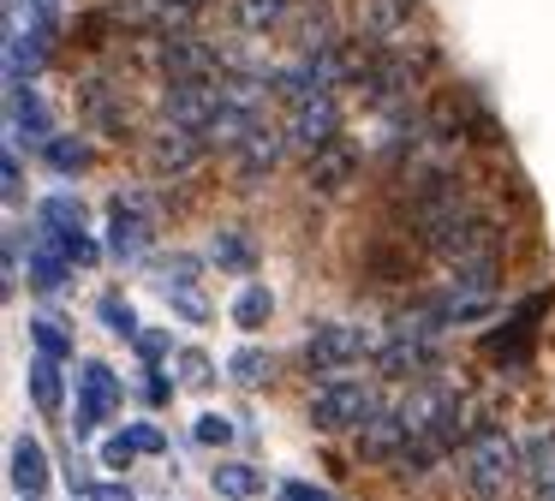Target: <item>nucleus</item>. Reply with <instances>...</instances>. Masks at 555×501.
Instances as JSON below:
<instances>
[{
  "instance_id": "f257e3e1",
  "label": "nucleus",
  "mask_w": 555,
  "mask_h": 501,
  "mask_svg": "<svg viewBox=\"0 0 555 501\" xmlns=\"http://www.w3.org/2000/svg\"><path fill=\"white\" fill-rule=\"evenodd\" d=\"M519 465H526V453H519L502 429H483V436H472L466 453H460V484H466L472 501H502Z\"/></svg>"
},
{
  "instance_id": "f03ea898",
  "label": "nucleus",
  "mask_w": 555,
  "mask_h": 501,
  "mask_svg": "<svg viewBox=\"0 0 555 501\" xmlns=\"http://www.w3.org/2000/svg\"><path fill=\"white\" fill-rule=\"evenodd\" d=\"M376 412V388L352 376H328L311 394V424L317 429H364V418Z\"/></svg>"
},
{
  "instance_id": "7ed1b4c3",
  "label": "nucleus",
  "mask_w": 555,
  "mask_h": 501,
  "mask_svg": "<svg viewBox=\"0 0 555 501\" xmlns=\"http://www.w3.org/2000/svg\"><path fill=\"white\" fill-rule=\"evenodd\" d=\"M209 155V138L204 131H192V126H162L156 138H150V150H144V162H150V174L156 179H185L197 162Z\"/></svg>"
},
{
  "instance_id": "20e7f679",
  "label": "nucleus",
  "mask_w": 555,
  "mask_h": 501,
  "mask_svg": "<svg viewBox=\"0 0 555 501\" xmlns=\"http://www.w3.org/2000/svg\"><path fill=\"white\" fill-rule=\"evenodd\" d=\"M162 114H168V126L209 131V119L221 114V78H173L162 95Z\"/></svg>"
},
{
  "instance_id": "39448f33",
  "label": "nucleus",
  "mask_w": 555,
  "mask_h": 501,
  "mask_svg": "<svg viewBox=\"0 0 555 501\" xmlns=\"http://www.w3.org/2000/svg\"><path fill=\"white\" fill-rule=\"evenodd\" d=\"M335 131H340V102L328 90L293 102V114H287V143H293V150L317 155L323 143H335Z\"/></svg>"
},
{
  "instance_id": "423d86ee",
  "label": "nucleus",
  "mask_w": 555,
  "mask_h": 501,
  "mask_svg": "<svg viewBox=\"0 0 555 501\" xmlns=\"http://www.w3.org/2000/svg\"><path fill=\"white\" fill-rule=\"evenodd\" d=\"M371 352V334L352 329V322H317L311 341H305V364L311 370H347Z\"/></svg>"
},
{
  "instance_id": "0eeeda50",
  "label": "nucleus",
  "mask_w": 555,
  "mask_h": 501,
  "mask_svg": "<svg viewBox=\"0 0 555 501\" xmlns=\"http://www.w3.org/2000/svg\"><path fill=\"white\" fill-rule=\"evenodd\" d=\"M78 382H85V394H78V418H73V436H96L102 424L114 418V406H120V382H114L108 364H85L78 370Z\"/></svg>"
},
{
  "instance_id": "6e6552de",
  "label": "nucleus",
  "mask_w": 555,
  "mask_h": 501,
  "mask_svg": "<svg viewBox=\"0 0 555 501\" xmlns=\"http://www.w3.org/2000/svg\"><path fill=\"white\" fill-rule=\"evenodd\" d=\"M114 12H120L138 36H180L197 24L192 0H114Z\"/></svg>"
},
{
  "instance_id": "1a4fd4ad",
  "label": "nucleus",
  "mask_w": 555,
  "mask_h": 501,
  "mask_svg": "<svg viewBox=\"0 0 555 501\" xmlns=\"http://www.w3.org/2000/svg\"><path fill=\"white\" fill-rule=\"evenodd\" d=\"M156 60H162V72L168 78H221V48H209V42H197L192 30H180V36H156Z\"/></svg>"
},
{
  "instance_id": "9d476101",
  "label": "nucleus",
  "mask_w": 555,
  "mask_h": 501,
  "mask_svg": "<svg viewBox=\"0 0 555 501\" xmlns=\"http://www.w3.org/2000/svg\"><path fill=\"white\" fill-rule=\"evenodd\" d=\"M406 441H412V424H406L400 406H376L359 429V453L364 460H383V465H395V453L406 448Z\"/></svg>"
},
{
  "instance_id": "9b49d317",
  "label": "nucleus",
  "mask_w": 555,
  "mask_h": 501,
  "mask_svg": "<svg viewBox=\"0 0 555 501\" xmlns=\"http://www.w3.org/2000/svg\"><path fill=\"white\" fill-rule=\"evenodd\" d=\"M108 251L120 262H138L150 251V215L138 209L132 197H114L108 203Z\"/></svg>"
},
{
  "instance_id": "f8f14e48",
  "label": "nucleus",
  "mask_w": 555,
  "mask_h": 501,
  "mask_svg": "<svg viewBox=\"0 0 555 501\" xmlns=\"http://www.w3.org/2000/svg\"><path fill=\"white\" fill-rule=\"evenodd\" d=\"M7 131H13V143H49L54 138L49 107H42V95L30 84H7Z\"/></svg>"
},
{
  "instance_id": "ddd939ff",
  "label": "nucleus",
  "mask_w": 555,
  "mask_h": 501,
  "mask_svg": "<svg viewBox=\"0 0 555 501\" xmlns=\"http://www.w3.org/2000/svg\"><path fill=\"white\" fill-rule=\"evenodd\" d=\"M281 150H287V131H275L269 119H263V126H251V131H245V143L233 150V162H240V179H263V174H275Z\"/></svg>"
},
{
  "instance_id": "4468645a",
  "label": "nucleus",
  "mask_w": 555,
  "mask_h": 501,
  "mask_svg": "<svg viewBox=\"0 0 555 501\" xmlns=\"http://www.w3.org/2000/svg\"><path fill=\"white\" fill-rule=\"evenodd\" d=\"M364 30L388 48V54H406V36H412V0H371L364 7Z\"/></svg>"
},
{
  "instance_id": "2eb2a0df",
  "label": "nucleus",
  "mask_w": 555,
  "mask_h": 501,
  "mask_svg": "<svg viewBox=\"0 0 555 501\" xmlns=\"http://www.w3.org/2000/svg\"><path fill=\"white\" fill-rule=\"evenodd\" d=\"M66 274H73V257H66V245L54 233H42V245L30 251V286L37 293H61Z\"/></svg>"
},
{
  "instance_id": "dca6fc26",
  "label": "nucleus",
  "mask_w": 555,
  "mask_h": 501,
  "mask_svg": "<svg viewBox=\"0 0 555 501\" xmlns=\"http://www.w3.org/2000/svg\"><path fill=\"white\" fill-rule=\"evenodd\" d=\"M352 167H359V155H352L347 143L335 138V143H323V150L311 155V167H305V179H311L317 191H340V185L352 179Z\"/></svg>"
},
{
  "instance_id": "f3484780",
  "label": "nucleus",
  "mask_w": 555,
  "mask_h": 501,
  "mask_svg": "<svg viewBox=\"0 0 555 501\" xmlns=\"http://www.w3.org/2000/svg\"><path fill=\"white\" fill-rule=\"evenodd\" d=\"M526 489H531V501H555V429L531 436V448H526Z\"/></svg>"
},
{
  "instance_id": "a211bd4d",
  "label": "nucleus",
  "mask_w": 555,
  "mask_h": 501,
  "mask_svg": "<svg viewBox=\"0 0 555 501\" xmlns=\"http://www.w3.org/2000/svg\"><path fill=\"white\" fill-rule=\"evenodd\" d=\"M13 489L18 496H42L49 489V453H42V441H30V436L13 441Z\"/></svg>"
},
{
  "instance_id": "6ab92c4d",
  "label": "nucleus",
  "mask_w": 555,
  "mask_h": 501,
  "mask_svg": "<svg viewBox=\"0 0 555 501\" xmlns=\"http://www.w3.org/2000/svg\"><path fill=\"white\" fill-rule=\"evenodd\" d=\"M30 400H37L42 418H54L66 406V382H61V358H30Z\"/></svg>"
},
{
  "instance_id": "aec40b11",
  "label": "nucleus",
  "mask_w": 555,
  "mask_h": 501,
  "mask_svg": "<svg viewBox=\"0 0 555 501\" xmlns=\"http://www.w3.org/2000/svg\"><path fill=\"white\" fill-rule=\"evenodd\" d=\"M37 221H42V233H54V239L85 233V203L66 197V191H54V197H42V203H37Z\"/></svg>"
},
{
  "instance_id": "412c9836",
  "label": "nucleus",
  "mask_w": 555,
  "mask_h": 501,
  "mask_svg": "<svg viewBox=\"0 0 555 501\" xmlns=\"http://www.w3.org/2000/svg\"><path fill=\"white\" fill-rule=\"evenodd\" d=\"M293 18V0H240V24L251 36H269Z\"/></svg>"
},
{
  "instance_id": "4be33fe9",
  "label": "nucleus",
  "mask_w": 555,
  "mask_h": 501,
  "mask_svg": "<svg viewBox=\"0 0 555 501\" xmlns=\"http://www.w3.org/2000/svg\"><path fill=\"white\" fill-rule=\"evenodd\" d=\"M257 489H263V472L257 465H216V496H228V501H251Z\"/></svg>"
},
{
  "instance_id": "5701e85b",
  "label": "nucleus",
  "mask_w": 555,
  "mask_h": 501,
  "mask_svg": "<svg viewBox=\"0 0 555 501\" xmlns=\"http://www.w3.org/2000/svg\"><path fill=\"white\" fill-rule=\"evenodd\" d=\"M42 155H49L54 174H85V167H90V150L78 138H66V131H54V138L42 143Z\"/></svg>"
},
{
  "instance_id": "b1692460",
  "label": "nucleus",
  "mask_w": 555,
  "mask_h": 501,
  "mask_svg": "<svg viewBox=\"0 0 555 501\" xmlns=\"http://www.w3.org/2000/svg\"><path fill=\"white\" fill-rule=\"evenodd\" d=\"M216 262H221V269H233V274H251V269H257L251 239L233 233V227H228V233H216Z\"/></svg>"
},
{
  "instance_id": "393cba45",
  "label": "nucleus",
  "mask_w": 555,
  "mask_h": 501,
  "mask_svg": "<svg viewBox=\"0 0 555 501\" xmlns=\"http://www.w3.org/2000/svg\"><path fill=\"white\" fill-rule=\"evenodd\" d=\"M228 376L240 382V388H263V382H269V352H257V346H240V352L228 358Z\"/></svg>"
},
{
  "instance_id": "a878e982",
  "label": "nucleus",
  "mask_w": 555,
  "mask_h": 501,
  "mask_svg": "<svg viewBox=\"0 0 555 501\" xmlns=\"http://www.w3.org/2000/svg\"><path fill=\"white\" fill-rule=\"evenodd\" d=\"M269 310H275V298H269V286H245L240 298H233V322L240 329H263Z\"/></svg>"
},
{
  "instance_id": "bb28decb",
  "label": "nucleus",
  "mask_w": 555,
  "mask_h": 501,
  "mask_svg": "<svg viewBox=\"0 0 555 501\" xmlns=\"http://www.w3.org/2000/svg\"><path fill=\"white\" fill-rule=\"evenodd\" d=\"M96 310H102V322H108L114 334H126V341H138V317H132V305H126L120 293H108Z\"/></svg>"
},
{
  "instance_id": "cd10ccee",
  "label": "nucleus",
  "mask_w": 555,
  "mask_h": 501,
  "mask_svg": "<svg viewBox=\"0 0 555 501\" xmlns=\"http://www.w3.org/2000/svg\"><path fill=\"white\" fill-rule=\"evenodd\" d=\"M30 341H37V352H49V358H66V352H73L66 329H54L49 317H30Z\"/></svg>"
},
{
  "instance_id": "c85d7f7f",
  "label": "nucleus",
  "mask_w": 555,
  "mask_h": 501,
  "mask_svg": "<svg viewBox=\"0 0 555 501\" xmlns=\"http://www.w3.org/2000/svg\"><path fill=\"white\" fill-rule=\"evenodd\" d=\"M156 281H162V293H173V286H192L197 281V257H168L156 269Z\"/></svg>"
},
{
  "instance_id": "c756f323",
  "label": "nucleus",
  "mask_w": 555,
  "mask_h": 501,
  "mask_svg": "<svg viewBox=\"0 0 555 501\" xmlns=\"http://www.w3.org/2000/svg\"><path fill=\"white\" fill-rule=\"evenodd\" d=\"M61 245H66V257H73V269H90V262L102 257V251H96V239H85V233H66Z\"/></svg>"
},
{
  "instance_id": "7c9ffc66",
  "label": "nucleus",
  "mask_w": 555,
  "mask_h": 501,
  "mask_svg": "<svg viewBox=\"0 0 555 501\" xmlns=\"http://www.w3.org/2000/svg\"><path fill=\"white\" fill-rule=\"evenodd\" d=\"M228 436H233V424H228V418H216V412H204V418H197V441H204V448H221Z\"/></svg>"
},
{
  "instance_id": "2f4dec72",
  "label": "nucleus",
  "mask_w": 555,
  "mask_h": 501,
  "mask_svg": "<svg viewBox=\"0 0 555 501\" xmlns=\"http://www.w3.org/2000/svg\"><path fill=\"white\" fill-rule=\"evenodd\" d=\"M168 298H173V310H180V317H185V322H204V317H209V305H204V298H197V293H192V286H173V293H168Z\"/></svg>"
},
{
  "instance_id": "473e14b6",
  "label": "nucleus",
  "mask_w": 555,
  "mask_h": 501,
  "mask_svg": "<svg viewBox=\"0 0 555 501\" xmlns=\"http://www.w3.org/2000/svg\"><path fill=\"white\" fill-rule=\"evenodd\" d=\"M180 382H185V388H204V382H209V358L204 352H180Z\"/></svg>"
},
{
  "instance_id": "72a5a7b5",
  "label": "nucleus",
  "mask_w": 555,
  "mask_h": 501,
  "mask_svg": "<svg viewBox=\"0 0 555 501\" xmlns=\"http://www.w3.org/2000/svg\"><path fill=\"white\" fill-rule=\"evenodd\" d=\"M126 436H132V448H138V453H162V448H168L156 424H132V429H126Z\"/></svg>"
},
{
  "instance_id": "f704fd0d",
  "label": "nucleus",
  "mask_w": 555,
  "mask_h": 501,
  "mask_svg": "<svg viewBox=\"0 0 555 501\" xmlns=\"http://www.w3.org/2000/svg\"><path fill=\"white\" fill-rule=\"evenodd\" d=\"M0 179H7V197L18 203V185H25V167H18V150H7V162H0Z\"/></svg>"
},
{
  "instance_id": "c9c22d12",
  "label": "nucleus",
  "mask_w": 555,
  "mask_h": 501,
  "mask_svg": "<svg viewBox=\"0 0 555 501\" xmlns=\"http://www.w3.org/2000/svg\"><path fill=\"white\" fill-rule=\"evenodd\" d=\"M132 436H126V429H120V436H108V448H102V460H108V465H126V460H132Z\"/></svg>"
},
{
  "instance_id": "e433bc0d",
  "label": "nucleus",
  "mask_w": 555,
  "mask_h": 501,
  "mask_svg": "<svg viewBox=\"0 0 555 501\" xmlns=\"http://www.w3.org/2000/svg\"><path fill=\"white\" fill-rule=\"evenodd\" d=\"M281 501H335V496L317 484H281Z\"/></svg>"
},
{
  "instance_id": "4c0bfd02",
  "label": "nucleus",
  "mask_w": 555,
  "mask_h": 501,
  "mask_svg": "<svg viewBox=\"0 0 555 501\" xmlns=\"http://www.w3.org/2000/svg\"><path fill=\"white\" fill-rule=\"evenodd\" d=\"M138 352H144L150 364H162V352H168V334H156V329H150V334H138Z\"/></svg>"
},
{
  "instance_id": "58836bf2",
  "label": "nucleus",
  "mask_w": 555,
  "mask_h": 501,
  "mask_svg": "<svg viewBox=\"0 0 555 501\" xmlns=\"http://www.w3.org/2000/svg\"><path fill=\"white\" fill-rule=\"evenodd\" d=\"M90 501H138L126 484H90Z\"/></svg>"
},
{
  "instance_id": "ea45409f",
  "label": "nucleus",
  "mask_w": 555,
  "mask_h": 501,
  "mask_svg": "<svg viewBox=\"0 0 555 501\" xmlns=\"http://www.w3.org/2000/svg\"><path fill=\"white\" fill-rule=\"evenodd\" d=\"M192 7H209V0H192Z\"/></svg>"
}]
</instances>
